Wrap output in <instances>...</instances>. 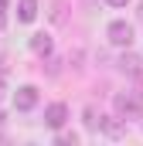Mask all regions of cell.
<instances>
[{
  "mask_svg": "<svg viewBox=\"0 0 143 146\" xmlns=\"http://www.w3.org/2000/svg\"><path fill=\"white\" fill-rule=\"evenodd\" d=\"M112 109H116L119 119H140L143 115V95H136V92H119L112 99Z\"/></svg>",
  "mask_w": 143,
  "mask_h": 146,
  "instance_id": "cell-1",
  "label": "cell"
},
{
  "mask_svg": "<svg viewBox=\"0 0 143 146\" xmlns=\"http://www.w3.org/2000/svg\"><path fill=\"white\" fill-rule=\"evenodd\" d=\"M106 34H109V41H112L116 48H130V44H133V24H126V21H112Z\"/></svg>",
  "mask_w": 143,
  "mask_h": 146,
  "instance_id": "cell-2",
  "label": "cell"
},
{
  "mask_svg": "<svg viewBox=\"0 0 143 146\" xmlns=\"http://www.w3.org/2000/svg\"><path fill=\"white\" fill-rule=\"evenodd\" d=\"M65 122H68V106L65 102H55V106L44 109V126L48 129H61Z\"/></svg>",
  "mask_w": 143,
  "mask_h": 146,
  "instance_id": "cell-3",
  "label": "cell"
},
{
  "mask_svg": "<svg viewBox=\"0 0 143 146\" xmlns=\"http://www.w3.org/2000/svg\"><path fill=\"white\" fill-rule=\"evenodd\" d=\"M14 106H17L21 112H31L37 106V88L34 85H21V88L14 92Z\"/></svg>",
  "mask_w": 143,
  "mask_h": 146,
  "instance_id": "cell-4",
  "label": "cell"
},
{
  "mask_svg": "<svg viewBox=\"0 0 143 146\" xmlns=\"http://www.w3.org/2000/svg\"><path fill=\"white\" fill-rule=\"evenodd\" d=\"M99 133H106V136H112V139H119V136H126V119H106L102 115V126H99Z\"/></svg>",
  "mask_w": 143,
  "mask_h": 146,
  "instance_id": "cell-5",
  "label": "cell"
},
{
  "mask_svg": "<svg viewBox=\"0 0 143 146\" xmlns=\"http://www.w3.org/2000/svg\"><path fill=\"white\" fill-rule=\"evenodd\" d=\"M34 17H37V0H21L17 3V21L21 24H31Z\"/></svg>",
  "mask_w": 143,
  "mask_h": 146,
  "instance_id": "cell-6",
  "label": "cell"
},
{
  "mask_svg": "<svg viewBox=\"0 0 143 146\" xmlns=\"http://www.w3.org/2000/svg\"><path fill=\"white\" fill-rule=\"evenodd\" d=\"M119 68H123V72L126 75H136L143 68V61H140V54H133V51H130V48H126V54H123V58H119Z\"/></svg>",
  "mask_w": 143,
  "mask_h": 146,
  "instance_id": "cell-7",
  "label": "cell"
},
{
  "mask_svg": "<svg viewBox=\"0 0 143 146\" xmlns=\"http://www.w3.org/2000/svg\"><path fill=\"white\" fill-rule=\"evenodd\" d=\"M51 48H55V44H51V37H48V34H34V37H31V51L41 54V58H48Z\"/></svg>",
  "mask_w": 143,
  "mask_h": 146,
  "instance_id": "cell-8",
  "label": "cell"
},
{
  "mask_svg": "<svg viewBox=\"0 0 143 146\" xmlns=\"http://www.w3.org/2000/svg\"><path fill=\"white\" fill-rule=\"evenodd\" d=\"M82 119H85V129H92V133H96V129L102 126V112L96 109V106H85V112H82Z\"/></svg>",
  "mask_w": 143,
  "mask_h": 146,
  "instance_id": "cell-9",
  "label": "cell"
},
{
  "mask_svg": "<svg viewBox=\"0 0 143 146\" xmlns=\"http://www.w3.org/2000/svg\"><path fill=\"white\" fill-rule=\"evenodd\" d=\"M78 139H75V133H61L58 136V146H75Z\"/></svg>",
  "mask_w": 143,
  "mask_h": 146,
  "instance_id": "cell-10",
  "label": "cell"
},
{
  "mask_svg": "<svg viewBox=\"0 0 143 146\" xmlns=\"http://www.w3.org/2000/svg\"><path fill=\"white\" fill-rule=\"evenodd\" d=\"M7 27V0H0V31Z\"/></svg>",
  "mask_w": 143,
  "mask_h": 146,
  "instance_id": "cell-11",
  "label": "cell"
},
{
  "mask_svg": "<svg viewBox=\"0 0 143 146\" xmlns=\"http://www.w3.org/2000/svg\"><path fill=\"white\" fill-rule=\"evenodd\" d=\"M133 78H136V95H143V68L133 75Z\"/></svg>",
  "mask_w": 143,
  "mask_h": 146,
  "instance_id": "cell-12",
  "label": "cell"
},
{
  "mask_svg": "<svg viewBox=\"0 0 143 146\" xmlns=\"http://www.w3.org/2000/svg\"><path fill=\"white\" fill-rule=\"evenodd\" d=\"M130 0H109V7H126Z\"/></svg>",
  "mask_w": 143,
  "mask_h": 146,
  "instance_id": "cell-13",
  "label": "cell"
},
{
  "mask_svg": "<svg viewBox=\"0 0 143 146\" xmlns=\"http://www.w3.org/2000/svg\"><path fill=\"white\" fill-rule=\"evenodd\" d=\"M140 21H143V3H140Z\"/></svg>",
  "mask_w": 143,
  "mask_h": 146,
  "instance_id": "cell-14",
  "label": "cell"
}]
</instances>
